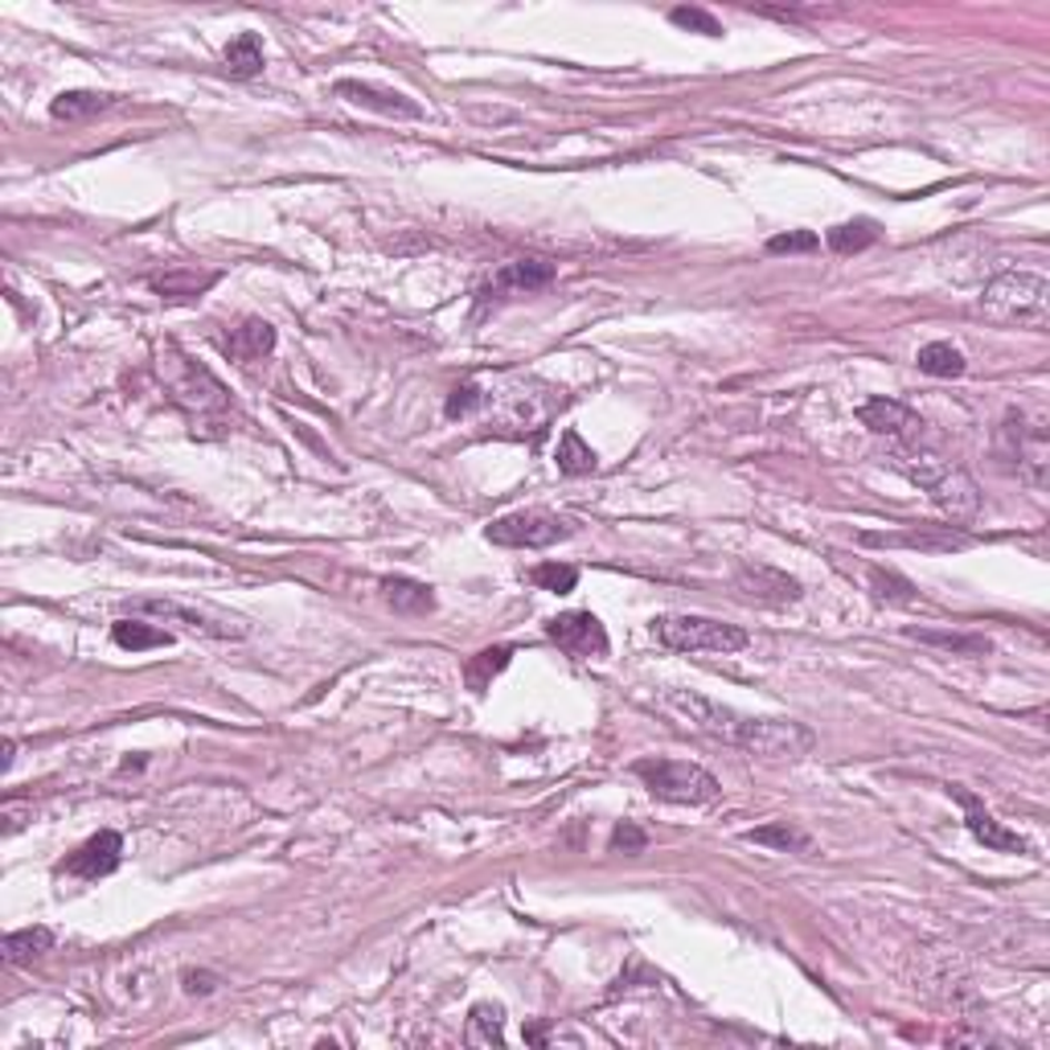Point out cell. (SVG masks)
I'll return each instance as SVG.
<instances>
[{
    "mask_svg": "<svg viewBox=\"0 0 1050 1050\" xmlns=\"http://www.w3.org/2000/svg\"><path fill=\"white\" fill-rule=\"evenodd\" d=\"M862 546H878V551H919V554H952V551H969L972 538L960 534L952 525H916V529H899V534H875L866 529L858 534Z\"/></svg>",
    "mask_w": 1050,
    "mask_h": 1050,
    "instance_id": "9",
    "label": "cell"
},
{
    "mask_svg": "<svg viewBox=\"0 0 1050 1050\" xmlns=\"http://www.w3.org/2000/svg\"><path fill=\"white\" fill-rule=\"evenodd\" d=\"M54 948V931L50 928H21L4 936V965H29V960L46 957Z\"/></svg>",
    "mask_w": 1050,
    "mask_h": 1050,
    "instance_id": "21",
    "label": "cell"
},
{
    "mask_svg": "<svg viewBox=\"0 0 1050 1050\" xmlns=\"http://www.w3.org/2000/svg\"><path fill=\"white\" fill-rule=\"evenodd\" d=\"M579 522L566 517V513H551V509H517L505 513L497 522L485 525V538L493 546H509V551H546L554 542L575 538Z\"/></svg>",
    "mask_w": 1050,
    "mask_h": 1050,
    "instance_id": "8",
    "label": "cell"
},
{
    "mask_svg": "<svg viewBox=\"0 0 1050 1050\" xmlns=\"http://www.w3.org/2000/svg\"><path fill=\"white\" fill-rule=\"evenodd\" d=\"M735 579H739V587L751 595V599H764V604H796V599L805 595L792 575H784V571L764 566V563H739Z\"/></svg>",
    "mask_w": 1050,
    "mask_h": 1050,
    "instance_id": "13",
    "label": "cell"
},
{
    "mask_svg": "<svg viewBox=\"0 0 1050 1050\" xmlns=\"http://www.w3.org/2000/svg\"><path fill=\"white\" fill-rule=\"evenodd\" d=\"M858 418H862V427H870L875 435H890V440H911L923 432V418L895 398H870L858 406Z\"/></svg>",
    "mask_w": 1050,
    "mask_h": 1050,
    "instance_id": "15",
    "label": "cell"
},
{
    "mask_svg": "<svg viewBox=\"0 0 1050 1050\" xmlns=\"http://www.w3.org/2000/svg\"><path fill=\"white\" fill-rule=\"evenodd\" d=\"M485 403V394H481V386L476 382H464V386H456V391L447 394V418H464V415H472L476 406Z\"/></svg>",
    "mask_w": 1050,
    "mask_h": 1050,
    "instance_id": "35",
    "label": "cell"
},
{
    "mask_svg": "<svg viewBox=\"0 0 1050 1050\" xmlns=\"http://www.w3.org/2000/svg\"><path fill=\"white\" fill-rule=\"evenodd\" d=\"M111 108V94H99V91H62L50 103V115L54 120H67V123H79V120H91V115H99V111Z\"/></svg>",
    "mask_w": 1050,
    "mask_h": 1050,
    "instance_id": "23",
    "label": "cell"
},
{
    "mask_svg": "<svg viewBox=\"0 0 1050 1050\" xmlns=\"http://www.w3.org/2000/svg\"><path fill=\"white\" fill-rule=\"evenodd\" d=\"M997 460L1001 468L1013 472L1018 481L1030 488H1047V468H1050V435L1042 418L1026 415H1006L1001 432H997Z\"/></svg>",
    "mask_w": 1050,
    "mask_h": 1050,
    "instance_id": "5",
    "label": "cell"
},
{
    "mask_svg": "<svg viewBox=\"0 0 1050 1050\" xmlns=\"http://www.w3.org/2000/svg\"><path fill=\"white\" fill-rule=\"evenodd\" d=\"M157 374H161L169 398H173L193 423L214 427V423H226V418L234 415V403H230L226 386H222L205 365L189 362L176 345H164V350L157 353Z\"/></svg>",
    "mask_w": 1050,
    "mask_h": 1050,
    "instance_id": "3",
    "label": "cell"
},
{
    "mask_svg": "<svg viewBox=\"0 0 1050 1050\" xmlns=\"http://www.w3.org/2000/svg\"><path fill=\"white\" fill-rule=\"evenodd\" d=\"M132 612H149V616L176 619V624H185V628H193V633H202V636H243V628L214 624V619H205L202 612H189V607L169 604V599H140V604H132Z\"/></svg>",
    "mask_w": 1050,
    "mask_h": 1050,
    "instance_id": "19",
    "label": "cell"
},
{
    "mask_svg": "<svg viewBox=\"0 0 1050 1050\" xmlns=\"http://www.w3.org/2000/svg\"><path fill=\"white\" fill-rule=\"evenodd\" d=\"M468 1042H485V1047H493V1042H505V1034H501V1010L497 1006H476L468 1018Z\"/></svg>",
    "mask_w": 1050,
    "mask_h": 1050,
    "instance_id": "31",
    "label": "cell"
},
{
    "mask_svg": "<svg viewBox=\"0 0 1050 1050\" xmlns=\"http://www.w3.org/2000/svg\"><path fill=\"white\" fill-rule=\"evenodd\" d=\"M751 846H768V849H780V854H788V849H796V854H808L812 849V837L805 834V829H796L792 821H771L764 825V829H751V834H743Z\"/></svg>",
    "mask_w": 1050,
    "mask_h": 1050,
    "instance_id": "25",
    "label": "cell"
},
{
    "mask_svg": "<svg viewBox=\"0 0 1050 1050\" xmlns=\"http://www.w3.org/2000/svg\"><path fill=\"white\" fill-rule=\"evenodd\" d=\"M226 70L234 79H255L259 70H263V41L255 33H239L226 46Z\"/></svg>",
    "mask_w": 1050,
    "mask_h": 1050,
    "instance_id": "28",
    "label": "cell"
},
{
    "mask_svg": "<svg viewBox=\"0 0 1050 1050\" xmlns=\"http://www.w3.org/2000/svg\"><path fill=\"white\" fill-rule=\"evenodd\" d=\"M633 776L645 784L657 800H669V805H710L718 800L723 784L714 780L710 771L689 764V759H636Z\"/></svg>",
    "mask_w": 1050,
    "mask_h": 1050,
    "instance_id": "6",
    "label": "cell"
},
{
    "mask_svg": "<svg viewBox=\"0 0 1050 1050\" xmlns=\"http://www.w3.org/2000/svg\"><path fill=\"white\" fill-rule=\"evenodd\" d=\"M665 701L682 718H689L694 730L727 743V747H739L755 759H788L792 764V759L812 751V730L800 727V723H788V718H751V714L718 706V701L689 694V689H665Z\"/></svg>",
    "mask_w": 1050,
    "mask_h": 1050,
    "instance_id": "1",
    "label": "cell"
},
{
    "mask_svg": "<svg viewBox=\"0 0 1050 1050\" xmlns=\"http://www.w3.org/2000/svg\"><path fill=\"white\" fill-rule=\"evenodd\" d=\"M870 583H875L878 599H890V604H916V587L902 579V575H895V571L875 566V571H870Z\"/></svg>",
    "mask_w": 1050,
    "mask_h": 1050,
    "instance_id": "32",
    "label": "cell"
},
{
    "mask_svg": "<svg viewBox=\"0 0 1050 1050\" xmlns=\"http://www.w3.org/2000/svg\"><path fill=\"white\" fill-rule=\"evenodd\" d=\"M669 21H674V26H682V29H698L701 38H723V26H718V21H714L706 9H674V13H669Z\"/></svg>",
    "mask_w": 1050,
    "mask_h": 1050,
    "instance_id": "34",
    "label": "cell"
},
{
    "mask_svg": "<svg viewBox=\"0 0 1050 1050\" xmlns=\"http://www.w3.org/2000/svg\"><path fill=\"white\" fill-rule=\"evenodd\" d=\"M214 977L210 972H185V989L189 993H214Z\"/></svg>",
    "mask_w": 1050,
    "mask_h": 1050,
    "instance_id": "38",
    "label": "cell"
},
{
    "mask_svg": "<svg viewBox=\"0 0 1050 1050\" xmlns=\"http://www.w3.org/2000/svg\"><path fill=\"white\" fill-rule=\"evenodd\" d=\"M333 91L341 99H350L357 108L377 111V115H391V120H423V108L415 99H406L398 91H386V87H374V82H357V79H341Z\"/></svg>",
    "mask_w": 1050,
    "mask_h": 1050,
    "instance_id": "12",
    "label": "cell"
},
{
    "mask_svg": "<svg viewBox=\"0 0 1050 1050\" xmlns=\"http://www.w3.org/2000/svg\"><path fill=\"white\" fill-rule=\"evenodd\" d=\"M554 464L563 476H587V472L599 468V456L592 452V444H583V435L575 427H566L563 440H558V452H554Z\"/></svg>",
    "mask_w": 1050,
    "mask_h": 1050,
    "instance_id": "22",
    "label": "cell"
},
{
    "mask_svg": "<svg viewBox=\"0 0 1050 1050\" xmlns=\"http://www.w3.org/2000/svg\"><path fill=\"white\" fill-rule=\"evenodd\" d=\"M509 660H513V648H509V645L481 648L476 657H468V665H464V677H468V686L476 689V694H485L488 682L509 669Z\"/></svg>",
    "mask_w": 1050,
    "mask_h": 1050,
    "instance_id": "24",
    "label": "cell"
},
{
    "mask_svg": "<svg viewBox=\"0 0 1050 1050\" xmlns=\"http://www.w3.org/2000/svg\"><path fill=\"white\" fill-rule=\"evenodd\" d=\"M916 640L923 645H940L948 653H965V657H985L989 653V640L985 636H957V633H923V628H911Z\"/></svg>",
    "mask_w": 1050,
    "mask_h": 1050,
    "instance_id": "30",
    "label": "cell"
},
{
    "mask_svg": "<svg viewBox=\"0 0 1050 1050\" xmlns=\"http://www.w3.org/2000/svg\"><path fill=\"white\" fill-rule=\"evenodd\" d=\"M653 633L660 645L677 648V653H739L751 645V636L743 633L739 624H723L710 616H657Z\"/></svg>",
    "mask_w": 1050,
    "mask_h": 1050,
    "instance_id": "7",
    "label": "cell"
},
{
    "mask_svg": "<svg viewBox=\"0 0 1050 1050\" xmlns=\"http://www.w3.org/2000/svg\"><path fill=\"white\" fill-rule=\"evenodd\" d=\"M546 636L575 660H599L607 657V628L592 612H563L546 624Z\"/></svg>",
    "mask_w": 1050,
    "mask_h": 1050,
    "instance_id": "10",
    "label": "cell"
},
{
    "mask_svg": "<svg viewBox=\"0 0 1050 1050\" xmlns=\"http://www.w3.org/2000/svg\"><path fill=\"white\" fill-rule=\"evenodd\" d=\"M916 365L931 377H960L965 374V353L957 345H948V341H931V345L919 350Z\"/></svg>",
    "mask_w": 1050,
    "mask_h": 1050,
    "instance_id": "27",
    "label": "cell"
},
{
    "mask_svg": "<svg viewBox=\"0 0 1050 1050\" xmlns=\"http://www.w3.org/2000/svg\"><path fill=\"white\" fill-rule=\"evenodd\" d=\"M952 796H957L960 805H965V825H969V834L981 841L985 849H997V854H1026V841L1018 834H1010L1001 821H993L989 812L981 808V800L972 792H965V788H952Z\"/></svg>",
    "mask_w": 1050,
    "mask_h": 1050,
    "instance_id": "14",
    "label": "cell"
},
{
    "mask_svg": "<svg viewBox=\"0 0 1050 1050\" xmlns=\"http://www.w3.org/2000/svg\"><path fill=\"white\" fill-rule=\"evenodd\" d=\"M13 768V739H4V771Z\"/></svg>",
    "mask_w": 1050,
    "mask_h": 1050,
    "instance_id": "39",
    "label": "cell"
},
{
    "mask_svg": "<svg viewBox=\"0 0 1050 1050\" xmlns=\"http://www.w3.org/2000/svg\"><path fill=\"white\" fill-rule=\"evenodd\" d=\"M205 283H214V275H202V280H198V275H169V280H157L152 287H157L161 296L176 300V296H198Z\"/></svg>",
    "mask_w": 1050,
    "mask_h": 1050,
    "instance_id": "36",
    "label": "cell"
},
{
    "mask_svg": "<svg viewBox=\"0 0 1050 1050\" xmlns=\"http://www.w3.org/2000/svg\"><path fill=\"white\" fill-rule=\"evenodd\" d=\"M529 583H534V587H542V592L566 595V592H575L579 571H575V566H566V563H538L534 571H529Z\"/></svg>",
    "mask_w": 1050,
    "mask_h": 1050,
    "instance_id": "29",
    "label": "cell"
},
{
    "mask_svg": "<svg viewBox=\"0 0 1050 1050\" xmlns=\"http://www.w3.org/2000/svg\"><path fill=\"white\" fill-rule=\"evenodd\" d=\"M825 243L834 246L837 255H854V251H866V246L878 243V222L870 218H854V222H841L825 234Z\"/></svg>",
    "mask_w": 1050,
    "mask_h": 1050,
    "instance_id": "26",
    "label": "cell"
},
{
    "mask_svg": "<svg viewBox=\"0 0 1050 1050\" xmlns=\"http://www.w3.org/2000/svg\"><path fill=\"white\" fill-rule=\"evenodd\" d=\"M821 239L812 230H788V234H776L768 239V255H805V251H817Z\"/></svg>",
    "mask_w": 1050,
    "mask_h": 1050,
    "instance_id": "33",
    "label": "cell"
},
{
    "mask_svg": "<svg viewBox=\"0 0 1050 1050\" xmlns=\"http://www.w3.org/2000/svg\"><path fill=\"white\" fill-rule=\"evenodd\" d=\"M382 595H386V604H391L394 612H403V616H427L435 607L432 587L418 579H406V575H386V579H382Z\"/></svg>",
    "mask_w": 1050,
    "mask_h": 1050,
    "instance_id": "17",
    "label": "cell"
},
{
    "mask_svg": "<svg viewBox=\"0 0 1050 1050\" xmlns=\"http://www.w3.org/2000/svg\"><path fill=\"white\" fill-rule=\"evenodd\" d=\"M648 846V837L636 829V825H619L616 834H612V849H628V854H640V849Z\"/></svg>",
    "mask_w": 1050,
    "mask_h": 1050,
    "instance_id": "37",
    "label": "cell"
},
{
    "mask_svg": "<svg viewBox=\"0 0 1050 1050\" xmlns=\"http://www.w3.org/2000/svg\"><path fill=\"white\" fill-rule=\"evenodd\" d=\"M271 350H275V329H271L267 321H259V316L243 321L226 337V353L234 362H259V357H267Z\"/></svg>",
    "mask_w": 1050,
    "mask_h": 1050,
    "instance_id": "18",
    "label": "cell"
},
{
    "mask_svg": "<svg viewBox=\"0 0 1050 1050\" xmlns=\"http://www.w3.org/2000/svg\"><path fill=\"white\" fill-rule=\"evenodd\" d=\"M111 640L120 648H128V653H149V648H164L173 645V636L164 633V628H157V624H144V619H115L111 624Z\"/></svg>",
    "mask_w": 1050,
    "mask_h": 1050,
    "instance_id": "20",
    "label": "cell"
},
{
    "mask_svg": "<svg viewBox=\"0 0 1050 1050\" xmlns=\"http://www.w3.org/2000/svg\"><path fill=\"white\" fill-rule=\"evenodd\" d=\"M985 316L1006 324H1026V329H1042L1050 316V283L1047 275L1034 271H1006L997 275L981 296Z\"/></svg>",
    "mask_w": 1050,
    "mask_h": 1050,
    "instance_id": "4",
    "label": "cell"
},
{
    "mask_svg": "<svg viewBox=\"0 0 1050 1050\" xmlns=\"http://www.w3.org/2000/svg\"><path fill=\"white\" fill-rule=\"evenodd\" d=\"M551 280L554 263H546V259H517V263L497 271V280L488 283V292H542Z\"/></svg>",
    "mask_w": 1050,
    "mask_h": 1050,
    "instance_id": "16",
    "label": "cell"
},
{
    "mask_svg": "<svg viewBox=\"0 0 1050 1050\" xmlns=\"http://www.w3.org/2000/svg\"><path fill=\"white\" fill-rule=\"evenodd\" d=\"M120 858H123V837L103 829V834L87 837V841L70 854L67 862H62V875H74V878L94 882V878H108L111 870L120 866Z\"/></svg>",
    "mask_w": 1050,
    "mask_h": 1050,
    "instance_id": "11",
    "label": "cell"
},
{
    "mask_svg": "<svg viewBox=\"0 0 1050 1050\" xmlns=\"http://www.w3.org/2000/svg\"><path fill=\"white\" fill-rule=\"evenodd\" d=\"M887 464L895 472H902L911 485H919L940 509H948L952 517H972L981 509V488L969 472L952 464V460L936 456L928 447H911V444H895L887 452Z\"/></svg>",
    "mask_w": 1050,
    "mask_h": 1050,
    "instance_id": "2",
    "label": "cell"
}]
</instances>
